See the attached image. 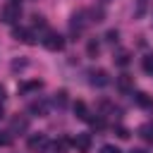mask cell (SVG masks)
Instances as JSON below:
<instances>
[{
	"mask_svg": "<svg viewBox=\"0 0 153 153\" xmlns=\"http://www.w3.org/2000/svg\"><path fill=\"white\" fill-rule=\"evenodd\" d=\"M19 17H22V7H19V2H7V5L0 10V19H2L5 24H17Z\"/></svg>",
	"mask_w": 153,
	"mask_h": 153,
	"instance_id": "1",
	"label": "cell"
},
{
	"mask_svg": "<svg viewBox=\"0 0 153 153\" xmlns=\"http://www.w3.org/2000/svg\"><path fill=\"white\" fill-rule=\"evenodd\" d=\"M26 146H29V151H31V153H45V151H48V146H50V141H48V136H45V134H31V136H29V141H26Z\"/></svg>",
	"mask_w": 153,
	"mask_h": 153,
	"instance_id": "2",
	"label": "cell"
},
{
	"mask_svg": "<svg viewBox=\"0 0 153 153\" xmlns=\"http://www.w3.org/2000/svg\"><path fill=\"white\" fill-rule=\"evenodd\" d=\"M43 45H45L48 50L57 53V50H62V48H65V38H62L60 33H55V31H48V33L43 36Z\"/></svg>",
	"mask_w": 153,
	"mask_h": 153,
	"instance_id": "3",
	"label": "cell"
},
{
	"mask_svg": "<svg viewBox=\"0 0 153 153\" xmlns=\"http://www.w3.org/2000/svg\"><path fill=\"white\" fill-rule=\"evenodd\" d=\"M91 134H76L74 139H72V146L79 151V153H88L91 151Z\"/></svg>",
	"mask_w": 153,
	"mask_h": 153,
	"instance_id": "4",
	"label": "cell"
},
{
	"mask_svg": "<svg viewBox=\"0 0 153 153\" xmlns=\"http://www.w3.org/2000/svg\"><path fill=\"white\" fill-rule=\"evenodd\" d=\"M10 134H24L26 129H29V117H24V115H17V117H12V122H10Z\"/></svg>",
	"mask_w": 153,
	"mask_h": 153,
	"instance_id": "5",
	"label": "cell"
},
{
	"mask_svg": "<svg viewBox=\"0 0 153 153\" xmlns=\"http://www.w3.org/2000/svg\"><path fill=\"white\" fill-rule=\"evenodd\" d=\"M12 36H14L17 41H22V43H29V45H33V43H36V38H33V33H31L29 29H24V26H14V31H12Z\"/></svg>",
	"mask_w": 153,
	"mask_h": 153,
	"instance_id": "6",
	"label": "cell"
},
{
	"mask_svg": "<svg viewBox=\"0 0 153 153\" xmlns=\"http://www.w3.org/2000/svg\"><path fill=\"white\" fill-rule=\"evenodd\" d=\"M91 84H93V86H108V84H110L108 72H105V69H93V72H91Z\"/></svg>",
	"mask_w": 153,
	"mask_h": 153,
	"instance_id": "7",
	"label": "cell"
},
{
	"mask_svg": "<svg viewBox=\"0 0 153 153\" xmlns=\"http://www.w3.org/2000/svg\"><path fill=\"white\" fill-rule=\"evenodd\" d=\"M134 103L143 110H151L153 108V96H148L146 91H139V93H134Z\"/></svg>",
	"mask_w": 153,
	"mask_h": 153,
	"instance_id": "8",
	"label": "cell"
},
{
	"mask_svg": "<svg viewBox=\"0 0 153 153\" xmlns=\"http://www.w3.org/2000/svg\"><path fill=\"white\" fill-rule=\"evenodd\" d=\"M117 88H120L122 93L134 91V76H129V74H120V76H117Z\"/></svg>",
	"mask_w": 153,
	"mask_h": 153,
	"instance_id": "9",
	"label": "cell"
},
{
	"mask_svg": "<svg viewBox=\"0 0 153 153\" xmlns=\"http://www.w3.org/2000/svg\"><path fill=\"white\" fill-rule=\"evenodd\" d=\"M29 112H31V115H38V117H45V115H48V103H45L43 98H38V100H33V103L29 105Z\"/></svg>",
	"mask_w": 153,
	"mask_h": 153,
	"instance_id": "10",
	"label": "cell"
},
{
	"mask_svg": "<svg viewBox=\"0 0 153 153\" xmlns=\"http://www.w3.org/2000/svg\"><path fill=\"white\" fill-rule=\"evenodd\" d=\"M43 86V81H38V79H31V81H22L19 86H17V91L24 96V93H31V91H38Z\"/></svg>",
	"mask_w": 153,
	"mask_h": 153,
	"instance_id": "11",
	"label": "cell"
},
{
	"mask_svg": "<svg viewBox=\"0 0 153 153\" xmlns=\"http://www.w3.org/2000/svg\"><path fill=\"white\" fill-rule=\"evenodd\" d=\"M74 115H76L79 120H91V117H88V108H86L84 100H76V103H74Z\"/></svg>",
	"mask_w": 153,
	"mask_h": 153,
	"instance_id": "12",
	"label": "cell"
},
{
	"mask_svg": "<svg viewBox=\"0 0 153 153\" xmlns=\"http://www.w3.org/2000/svg\"><path fill=\"white\" fill-rule=\"evenodd\" d=\"M84 24H86V22H84V12L72 14V29H74V31H81V29H84Z\"/></svg>",
	"mask_w": 153,
	"mask_h": 153,
	"instance_id": "13",
	"label": "cell"
},
{
	"mask_svg": "<svg viewBox=\"0 0 153 153\" xmlns=\"http://www.w3.org/2000/svg\"><path fill=\"white\" fill-rule=\"evenodd\" d=\"M139 134H141V139L153 141V124H143V127H139Z\"/></svg>",
	"mask_w": 153,
	"mask_h": 153,
	"instance_id": "14",
	"label": "cell"
},
{
	"mask_svg": "<svg viewBox=\"0 0 153 153\" xmlns=\"http://www.w3.org/2000/svg\"><path fill=\"white\" fill-rule=\"evenodd\" d=\"M53 103H55L57 108H65V105H67V91H57L55 98H53Z\"/></svg>",
	"mask_w": 153,
	"mask_h": 153,
	"instance_id": "15",
	"label": "cell"
},
{
	"mask_svg": "<svg viewBox=\"0 0 153 153\" xmlns=\"http://www.w3.org/2000/svg\"><path fill=\"white\" fill-rule=\"evenodd\" d=\"M141 67H143V72H146V74H153V53H148V55L143 57Z\"/></svg>",
	"mask_w": 153,
	"mask_h": 153,
	"instance_id": "16",
	"label": "cell"
},
{
	"mask_svg": "<svg viewBox=\"0 0 153 153\" xmlns=\"http://www.w3.org/2000/svg\"><path fill=\"white\" fill-rule=\"evenodd\" d=\"M129 57H131V55H129L127 50H122V53H117V57H115V62H117L120 67H127V65H129Z\"/></svg>",
	"mask_w": 153,
	"mask_h": 153,
	"instance_id": "17",
	"label": "cell"
},
{
	"mask_svg": "<svg viewBox=\"0 0 153 153\" xmlns=\"http://www.w3.org/2000/svg\"><path fill=\"white\" fill-rule=\"evenodd\" d=\"M0 146H12V134L0 129Z\"/></svg>",
	"mask_w": 153,
	"mask_h": 153,
	"instance_id": "18",
	"label": "cell"
},
{
	"mask_svg": "<svg viewBox=\"0 0 153 153\" xmlns=\"http://www.w3.org/2000/svg\"><path fill=\"white\" fill-rule=\"evenodd\" d=\"M115 134H117L120 139H129V129H127V127H122V124H120V127H115Z\"/></svg>",
	"mask_w": 153,
	"mask_h": 153,
	"instance_id": "19",
	"label": "cell"
},
{
	"mask_svg": "<svg viewBox=\"0 0 153 153\" xmlns=\"http://www.w3.org/2000/svg\"><path fill=\"white\" fill-rule=\"evenodd\" d=\"M86 50H88V55H98V43H96V41H88Z\"/></svg>",
	"mask_w": 153,
	"mask_h": 153,
	"instance_id": "20",
	"label": "cell"
},
{
	"mask_svg": "<svg viewBox=\"0 0 153 153\" xmlns=\"http://www.w3.org/2000/svg\"><path fill=\"white\" fill-rule=\"evenodd\" d=\"M100 153H120V148H117V146H112V143H105V146L100 148Z\"/></svg>",
	"mask_w": 153,
	"mask_h": 153,
	"instance_id": "21",
	"label": "cell"
},
{
	"mask_svg": "<svg viewBox=\"0 0 153 153\" xmlns=\"http://www.w3.org/2000/svg\"><path fill=\"white\" fill-rule=\"evenodd\" d=\"M105 38H108L110 43H117V31H108V33H105Z\"/></svg>",
	"mask_w": 153,
	"mask_h": 153,
	"instance_id": "22",
	"label": "cell"
},
{
	"mask_svg": "<svg viewBox=\"0 0 153 153\" xmlns=\"http://www.w3.org/2000/svg\"><path fill=\"white\" fill-rule=\"evenodd\" d=\"M136 2H139V10H136V14H143V7H146V2H148V0H136Z\"/></svg>",
	"mask_w": 153,
	"mask_h": 153,
	"instance_id": "23",
	"label": "cell"
},
{
	"mask_svg": "<svg viewBox=\"0 0 153 153\" xmlns=\"http://www.w3.org/2000/svg\"><path fill=\"white\" fill-rule=\"evenodd\" d=\"M5 98H7V88H5V86H2V84H0V103H2V100H5Z\"/></svg>",
	"mask_w": 153,
	"mask_h": 153,
	"instance_id": "24",
	"label": "cell"
},
{
	"mask_svg": "<svg viewBox=\"0 0 153 153\" xmlns=\"http://www.w3.org/2000/svg\"><path fill=\"white\" fill-rule=\"evenodd\" d=\"M129 153H146L143 148H134V151H129Z\"/></svg>",
	"mask_w": 153,
	"mask_h": 153,
	"instance_id": "25",
	"label": "cell"
},
{
	"mask_svg": "<svg viewBox=\"0 0 153 153\" xmlns=\"http://www.w3.org/2000/svg\"><path fill=\"white\" fill-rule=\"evenodd\" d=\"M2 117H5V110H2V108H0V120H2Z\"/></svg>",
	"mask_w": 153,
	"mask_h": 153,
	"instance_id": "26",
	"label": "cell"
},
{
	"mask_svg": "<svg viewBox=\"0 0 153 153\" xmlns=\"http://www.w3.org/2000/svg\"><path fill=\"white\" fill-rule=\"evenodd\" d=\"M10 2H17V0H10Z\"/></svg>",
	"mask_w": 153,
	"mask_h": 153,
	"instance_id": "27",
	"label": "cell"
}]
</instances>
